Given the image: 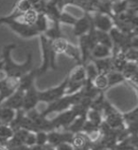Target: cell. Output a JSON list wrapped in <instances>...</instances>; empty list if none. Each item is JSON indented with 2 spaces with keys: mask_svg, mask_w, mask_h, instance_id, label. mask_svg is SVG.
Returning <instances> with one entry per match:
<instances>
[{
  "mask_svg": "<svg viewBox=\"0 0 138 150\" xmlns=\"http://www.w3.org/2000/svg\"><path fill=\"white\" fill-rule=\"evenodd\" d=\"M0 24H6L9 26L11 30H13L15 33L20 35L23 38H32L39 35L33 25L25 24L21 21H18L17 19L11 17L10 15L0 17Z\"/></svg>",
  "mask_w": 138,
  "mask_h": 150,
  "instance_id": "obj_3",
  "label": "cell"
},
{
  "mask_svg": "<svg viewBox=\"0 0 138 150\" xmlns=\"http://www.w3.org/2000/svg\"><path fill=\"white\" fill-rule=\"evenodd\" d=\"M3 65H4L3 61H0V69H2V68H3Z\"/></svg>",
  "mask_w": 138,
  "mask_h": 150,
  "instance_id": "obj_26",
  "label": "cell"
},
{
  "mask_svg": "<svg viewBox=\"0 0 138 150\" xmlns=\"http://www.w3.org/2000/svg\"><path fill=\"white\" fill-rule=\"evenodd\" d=\"M116 1H119V0H112V2H116Z\"/></svg>",
  "mask_w": 138,
  "mask_h": 150,
  "instance_id": "obj_27",
  "label": "cell"
},
{
  "mask_svg": "<svg viewBox=\"0 0 138 150\" xmlns=\"http://www.w3.org/2000/svg\"><path fill=\"white\" fill-rule=\"evenodd\" d=\"M92 26V19L89 13H84L81 18H77V21L73 25V33L76 37H80L81 35L86 34L89 31Z\"/></svg>",
  "mask_w": 138,
  "mask_h": 150,
  "instance_id": "obj_6",
  "label": "cell"
},
{
  "mask_svg": "<svg viewBox=\"0 0 138 150\" xmlns=\"http://www.w3.org/2000/svg\"><path fill=\"white\" fill-rule=\"evenodd\" d=\"M27 1L29 2V4L31 5V8L33 9V7L35 6V5H37V4L41 1V0H27Z\"/></svg>",
  "mask_w": 138,
  "mask_h": 150,
  "instance_id": "obj_24",
  "label": "cell"
},
{
  "mask_svg": "<svg viewBox=\"0 0 138 150\" xmlns=\"http://www.w3.org/2000/svg\"><path fill=\"white\" fill-rule=\"evenodd\" d=\"M51 25H48V28L44 33V35L48 40H56L59 38H64V35L61 29L60 22H51Z\"/></svg>",
  "mask_w": 138,
  "mask_h": 150,
  "instance_id": "obj_11",
  "label": "cell"
},
{
  "mask_svg": "<svg viewBox=\"0 0 138 150\" xmlns=\"http://www.w3.org/2000/svg\"><path fill=\"white\" fill-rule=\"evenodd\" d=\"M24 94L25 92L22 90L16 89L15 91L7 98L6 102L1 104L2 106H6V108H10L13 110H19L22 109L23 106V101H24Z\"/></svg>",
  "mask_w": 138,
  "mask_h": 150,
  "instance_id": "obj_8",
  "label": "cell"
},
{
  "mask_svg": "<svg viewBox=\"0 0 138 150\" xmlns=\"http://www.w3.org/2000/svg\"><path fill=\"white\" fill-rule=\"evenodd\" d=\"M64 54L67 55L68 57L72 58L74 61H76L77 65H82L81 51H80V49H78V47L74 46L71 44V43H68V45L64 50Z\"/></svg>",
  "mask_w": 138,
  "mask_h": 150,
  "instance_id": "obj_15",
  "label": "cell"
},
{
  "mask_svg": "<svg viewBox=\"0 0 138 150\" xmlns=\"http://www.w3.org/2000/svg\"><path fill=\"white\" fill-rule=\"evenodd\" d=\"M107 80H108V88H111L116 85L121 84L125 81V78L121 71L113 69L107 74Z\"/></svg>",
  "mask_w": 138,
  "mask_h": 150,
  "instance_id": "obj_16",
  "label": "cell"
},
{
  "mask_svg": "<svg viewBox=\"0 0 138 150\" xmlns=\"http://www.w3.org/2000/svg\"><path fill=\"white\" fill-rule=\"evenodd\" d=\"M137 70H138V65L137 62H130L128 61L124 66L122 69V74L125 78V81L130 80L132 77L137 76Z\"/></svg>",
  "mask_w": 138,
  "mask_h": 150,
  "instance_id": "obj_14",
  "label": "cell"
},
{
  "mask_svg": "<svg viewBox=\"0 0 138 150\" xmlns=\"http://www.w3.org/2000/svg\"><path fill=\"white\" fill-rule=\"evenodd\" d=\"M67 82L68 76H66L64 80L56 88H49L47 90H45V91H38L39 102H46L50 104V103L60 99L64 95H65V89L66 86H67Z\"/></svg>",
  "mask_w": 138,
  "mask_h": 150,
  "instance_id": "obj_4",
  "label": "cell"
},
{
  "mask_svg": "<svg viewBox=\"0 0 138 150\" xmlns=\"http://www.w3.org/2000/svg\"><path fill=\"white\" fill-rule=\"evenodd\" d=\"M30 9H32V8H31V5L27 0H19L13 11L16 13H23Z\"/></svg>",
  "mask_w": 138,
  "mask_h": 150,
  "instance_id": "obj_21",
  "label": "cell"
},
{
  "mask_svg": "<svg viewBox=\"0 0 138 150\" xmlns=\"http://www.w3.org/2000/svg\"><path fill=\"white\" fill-rule=\"evenodd\" d=\"M38 103H39L38 90L35 88V86L32 85L29 89L26 90L25 94H24L22 109L25 112H27V111H29V110L35 108V106H36Z\"/></svg>",
  "mask_w": 138,
  "mask_h": 150,
  "instance_id": "obj_7",
  "label": "cell"
},
{
  "mask_svg": "<svg viewBox=\"0 0 138 150\" xmlns=\"http://www.w3.org/2000/svg\"><path fill=\"white\" fill-rule=\"evenodd\" d=\"M112 49L103 45L97 44L91 52V59H101L112 56Z\"/></svg>",
  "mask_w": 138,
  "mask_h": 150,
  "instance_id": "obj_12",
  "label": "cell"
},
{
  "mask_svg": "<svg viewBox=\"0 0 138 150\" xmlns=\"http://www.w3.org/2000/svg\"><path fill=\"white\" fill-rule=\"evenodd\" d=\"M41 48L43 53V64L41 68L37 69V76H40L46 73L48 69H52L54 70L57 69L56 65V57L57 54L54 52L50 45V40H48L44 34H40Z\"/></svg>",
  "mask_w": 138,
  "mask_h": 150,
  "instance_id": "obj_2",
  "label": "cell"
},
{
  "mask_svg": "<svg viewBox=\"0 0 138 150\" xmlns=\"http://www.w3.org/2000/svg\"><path fill=\"white\" fill-rule=\"evenodd\" d=\"M93 85L98 90H102L108 88V80L107 75L105 74H97L93 80Z\"/></svg>",
  "mask_w": 138,
  "mask_h": 150,
  "instance_id": "obj_19",
  "label": "cell"
},
{
  "mask_svg": "<svg viewBox=\"0 0 138 150\" xmlns=\"http://www.w3.org/2000/svg\"><path fill=\"white\" fill-rule=\"evenodd\" d=\"M48 19L46 16L45 13H38L36 20H35L33 27L35 28V30L38 31L39 35L44 34V33L46 30V29L48 28Z\"/></svg>",
  "mask_w": 138,
  "mask_h": 150,
  "instance_id": "obj_13",
  "label": "cell"
},
{
  "mask_svg": "<svg viewBox=\"0 0 138 150\" xmlns=\"http://www.w3.org/2000/svg\"><path fill=\"white\" fill-rule=\"evenodd\" d=\"M36 135V145H45L47 144V133L46 131H37Z\"/></svg>",
  "mask_w": 138,
  "mask_h": 150,
  "instance_id": "obj_22",
  "label": "cell"
},
{
  "mask_svg": "<svg viewBox=\"0 0 138 150\" xmlns=\"http://www.w3.org/2000/svg\"><path fill=\"white\" fill-rule=\"evenodd\" d=\"M54 148H55V150H75L73 145L70 143H62L61 144L57 145V146Z\"/></svg>",
  "mask_w": 138,
  "mask_h": 150,
  "instance_id": "obj_23",
  "label": "cell"
},
{
  "mask_svg": "<svg viewBox=\"0 0 138 150\" xmlns=\"http://www.w3.org/2000/svg\"><path fill=\"white\" fill-rule=\"evenodd\" d=\"M96 37H97V44L103 45V46L108 47V48L113 50V41H112L109 33L96 30Z\"/></svg>",
  "mask_w": 138,
  "mask_h": 150,
  "instance_id": "obj_17",
  "label": "cell"
},
{
  "mask_svg": "<svg viewBox=\"0 0 138 150\" xmlns=\"http://www.w3.org/2000/svg\"><path fill=\"white\" fill-rule=\"evenodd\" d=\"M16 45L10 44L6 45L2 50V61L4 63L2 69L7 74V77L20 79L24 74L29 72L30 69H32V54H27V60L25 63L19 65L14 63L11 58V51H13Z\"/></svg>",
  "mask_w": 138,
  "mask_h": 150,
  "instance_id": "obj_1",
  "label": "cell"
},
{
  "mask_svg": "<svg viewBox=\"0 0 138 150\" xmlns=\"http://www.w3.org/2000/svg\"><path fill=\"white\" fill-rule=\"evenodd\" d=\"M76 21H77V18L73 16L72 14L66 13L64 11H62L60 17H59V22H60V24H66V25L73 26Z\"/></svg>",
  "mask_w": 138,
  "mask_h": 150,
  "instance_id": "obj_20",
  "label": "cell"
},
{
  "mask_svg": "<svg viewBox=\"0 0 138 150\" xmlns=\"http://www.w3.org/2000/svg\"><path fill=\"white\" fill-rule=\"evenodd\" d=\"M0 150H9V148H8L6 145L4 144H0Z\"/></svg>",
  "mask_w": 138,
  "mask_h": 150,
  "instance_id": "obj_25",
  "label": "cell"
},
{
  "mask_svg": "<svg viewBox=\"0 0 138 150\" xmlns=\"http://www.w3.org/2000/svg\"><path fill=\"white\" fill-rule=\"evenodd\" d=\"M13 135V130L11 128L9 125H0V144L6 145L10 139Z\"/></svg>",
  "mask_w": 138,
  "mask_h": 150,
  "instance_id": "obj_18",
  "label": "cell"
},
{
  "mask_svg": "<svg viewBox=\"0 0 138 150\" xmlns=\"http://www.w3.org/2000/svg\"><path fill=\"white\" fill-rule=\"evenodd\" d=\"M36 76H37V69H30L29 72L24 74L23 76L19 79L17 89L22 90V91L25 92L31 86L34 85V81Z\"/></svg>",
  "mask_w": 138,
  "mask_h": 150,
  "instance_id": "obj_9",
  "label": "cell"
},
{
  "mask_svg": "<svg viewBox=\"0 0 138 150\" xmlns=\"http://www.w3.org/2000/svg\"><path fill=\"white\" fill-rule=\"evenodd\" d=\"M90 61L94 63L95 67L97 70L98 74H105L107 75L111 70H113V61L112 56L101 58V59H91Z\"/></svg>",
  "mask_w": 138,
  "mask_h": 150,
  "instance_id": "obj_10",
  "label": "cell"
},
{
  "mask_svg": "<svg viewBox=\"0 0 138 150\" xmlns=\"http://www.w3.org/2000/svg\"><path fill=\"white\" fill-rule=\"evenodd\" d=\"M91 15L92 23L95 27V29L97 30H102L109 33L112 28L115 26L112 16L109 14L98 13V11H94V13H89Z\"/></svg>",
  "mask_w": 138,
  "mask_h": 150,
  "instance_id": "obj_5",
  "label": "cell"
}]
</instances>
